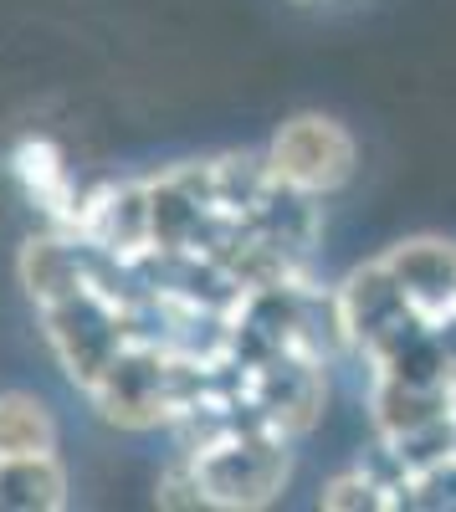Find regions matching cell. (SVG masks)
<instances>
[{"instance_id":"obj_7","label":"cell","mask_w":456,"mask_h":512,"mask_svg":"<svg viewBox=\"0 0 456 512\" xmlns=\"http://www.w3.org/2000/svg\"><path fill=\"white\" fill-rule=\"evenodd\" d=\"M11 164V180L21 185L26 205L41 210V221L57 226V231H72L77 226V175H72V164H67V149L47 134H21L6 154Z\"/></svg>"},{"instance_id":"obj_8","label":"cell","mask_w":456,"mask_h":512,"mask_svg":"<svg viewBox=\"0 0 456 512\" xmlns=\"http://www.w3.org/2000/svg\"><path fill=\"white\" fill-rule=\"evenodd\" d=\"M62 507H67V466L57 451L0 456V512H62Z\"/></svg>"},{"instance_id":"obj_1","label":"cell","mask_w":456,"mask_h":512,"mask_svg":"<svg viewBox=\"0 0 456 512\" xmlns=\"http://www.w3.org/2000/svg\"><path fill=\"white\" fill-rule=\"evenodd\" d=\"M200 472L205 502L216 512H257L272 507L293 482V436H277L267 425H241L226 441L185 451Z\"/></svg>"},{"instance_id":"obj_6","label":"cell","mask_w":456,"mask_h":512,"mask_svg":"<svg viewBox=\"0 0 456 512\" xmlns=\"http://www.w3.org/2000/svg\"><path fill=\"white\" fill-rule=\"evenodd\" d=\"M385 267L395 272L410 313L421 323L441 328V323L456 318V241H446V236L395 241L385 251Z\"/></svg>"},{"instance_id":"obj_12","label":"cell","mask_w":456,"mask_h":512,"mask_svg":"<svg viewBox=\"0 0 456 512\" xmlns=\"http://www.w3.org/2000/svg\"><path fill=\"white\" fill-rule=\"evenodd\" d=\"M405 507H416V512H456V456L426 466V472L410 477V492H405Z\"/></svg>"},{"instance_id":"obj_4","label":"cell","mask_w":456,"mask_h":512,"mask_svg":"<svg viewBox=\"0 0 456 512\" xmlns=\"http://www.w3.org/2000/svg\"><path fill=\"white\" fill-rule=\"evenodd\" d=\"M77 241L103 251L108 262L139 272L154 256V210H149V180H98L77 200Z\"/></svg>"},{"instance_id":"obj_13","label":"cell","mask_w":456,"mask_h":512,"mask_svg":"<svg viewBox=\"0 0 456 512\" xmlns=\"http://www.w3.org/2000/svg\"><path fill=\"white\" fill-rule=\"evenodd\" d=\"M293 6H318V0H293Z\"/></svg>"},{"instance_id":"obj_2","label":"cell","mask_w":456,"mask_h":512,"mask_svg":"<svg viewBox=\"0 0 456 512\" xmlns=\"http://www.w3.org/2000/svg\"><path fill=\"white\" fill-rule=\"evenodd\" d=\"M236 395L246 405L257 425L277 436H308L313 425L323 420V405H328V379H323V364L308 359V354H287V349H272V354H257L236 364Z\"/></svg>"},{"instance_id":"obj_5","label":"cell","mask_w":456,"mask_h":512,"mask_svg":"<svg viewBox=\"0 0 456 512\" xmlns=\"http://www.w3.org/2000/svg\"><path fill=\"white\" fill-rule=\"evenodd\" d=\"M334 308H339L344 344H349L359 359H375L385 344H395L400 333H410V328L421 323L416 313H410L395 272L385 267V256L354 267V272L334 287Z\"/></svg>"},{"instance_id":"obj_10","label":"cell","mask_w":456,"mask_h":512,"mask_svg":"<svg viewBox=\"0 0 456 512\" xmlns=\"http://www.w3.org/2000/svg\"><path fill=\"white\" fill-rule=\"evenodd\" d=\"M318 507H323V512H400V497H395L375 472H364V466L354 461L349 472H339V477L323 482Z\"/></svg>"},{"instance_id":"obj_3","label":"cell","mask_w":456,"mask_h":512,"mask_svg":"<svg viewBox=\"0 0 456 512\" xmlns=\"http://www.w3.org/2000/svg\"><path fill=\"white\" fill-rule=\"evenodd\" d=\"M267 169L272 180L293 185L303 195H334L354 180V164H359V149H354V134L328 118V113H293L267 144Z\"/></svg>"},{"instance_id":"obj_9","label":"cell","mask_w":456,"mask_h":512,"mask_svg":"<svg viewBox=\"0 0 456 512\" xmlns=\"http://www.w3.org/2000/svg\"><path fill=\"white\" fill-rule=\"evenodd\" d=\"M57 451V415L31 390H0V456Z\"/></svg>"},{"instance_id":"obj_11","label":"cell","mask_w":456,"mask_h":512,"mask_svg":"<svg viewBox=\"0 0 456 512\" xmlns=\"http://www.w3.org/2000/svg\"><path fill=\"white\" fill-rule=\"evenodd\" d=\"M154 502H159V507H185V512L211 507V502H205V487H200L195 461H190L185 451H175V461L159 472V482H154Z\"/></svg>"}]
</instances>
